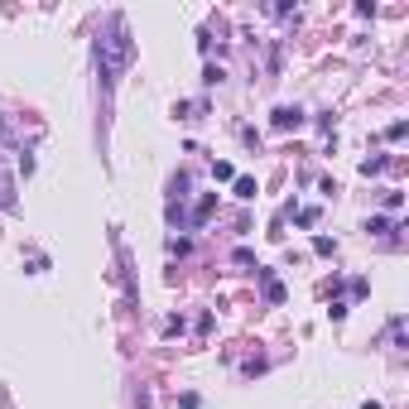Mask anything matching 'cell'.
<instances>
[{"label": "cell", "mask_w": 409, "mask_h": 409, "mask_svg": "<svg viewBox=\"0 0 409 409\" xmlns=\"http://www.w3.org/2000/svg\"><path fill=\"white\" fill-rule=\"evenodd\" d=\"M274 126H279V130H299V126H303V111L299 106H274Z\"/></svg>", "instance_id": "1"}, {"label": "cell", "mask_w": 409, "mask_h": 409, "mask_svg": "<svg viewBox=\"0 0 409 409\" xmlns=\"http://www.w3.org/2000/svg\"><path fill=\"white\" fill-rule=\"evenodd\" d=\"M0 207L15 212V178H10V173H0Z\"/></svg>", "instance_id": "2"}, {"label": "cell", "mask_w": 409, "mask_h": 409, "mask_svg": "<svg viewBox=\"0 0 409 409\" xmlns=\"http://www.w3.org/2000/svg\"><path fill=\"white\" fill-rule=\"evenodd\" d=\"M212 207H217V193H207V197H202V202H197V212H193V221H197V226H202V221L212 217Z\"/></svg>", "instance_id": "3"}, {"label": "cell", "mask_w": 409, "mask_h": 409, "mask_svg": "<svg viewBox=\"0 0 409 409\" xmlns=\"http://www.w3.org/2000/svg\"><path fill=\"white\" fill-rule=\"evenodd\" d=\"M366 231H371V236H390L395 221H390V217H371V221H366Z\"/></svg>", "instance_id": "4"}, {"label": "cell", "mask_w": 409, "mask_h": 409, "mask_svg": "<svg viewBox=\"0 0 409 409\" xmlns=\"http://www.w3.org/2000/svg\"><path fill=\"white\" fill-rule=\"evenodd\" d=\"M212 178H217V183H231V178H236V169H231L226 159H217V164H212Z\"/></svg>", "instance_id": "5"}, {"label": "cell", "mask_w": 409, "mask_h": 409, "mask_svg": "<svg viewBox=\"0 0 409 409\" xmlns=\"http://www.w3.org/2000/svg\"><path fill=\"white\" fill-rule=\"evenodd\" d=\"M265 299H270V303H284V284H279V279H270V274H265Z\"/></svg>", "instance_id": "6"}, {"label": "cell", "mask_w": 409, "mask_h": 409, "mask_svg": "<svg viewBox=\"0 0 409 409\" xmlns=\"http://www.w3.org/2000/svg\"><path fill=\"white\" fill-rule=\"evenodd\" d=\"M236 197L250 202V197H255V178H236Z\"/></svg>", "instance_id": "7"}, {"label": "cell", "mask_w": 409, "mask_h": 409, "mask_svg": "<svg viewBox=\"0 0 409 409\" xmlns=\"http://www.w3.org/2000/svg\"><path fill=\"white\" fill-rule=\"evenodd\" d=\"M313 250H318V255H337V241H327V236H318V241H313Z\"/></svg>", "instance_id": "8"}, {"label": "cell", "mask_w": 409, "mask_h": 409, "mask_svg": "<svg viewBox=\"0 0 409 409\" xmlns=\"http://www.w3.org/2000/svg\"><path fill=\"white\" fill-rule=\"evenodd\" d=\"M299 226H318V207H303V212H299Z\"/></svg>", "instance_id": "9"}, {"label": "cell", "mask_w": 409, "mask_h": 409, "mask_svg": "<svg viewBox=\"0 0 409 409\" xmlns=\"http://www.w3.org/2000/svg\"><path fill=\"white\" fill-rule=\"evenodd\" d=\"M361 409H381V405H376V400H366V405H361Z\"/></svg>", "instance_id": "10"}, {"label": "cell", "mask_w": 409, "mask_h": 409, "mask_svg": "<svg viewBox=\"0 0 409 409\" xmlns=\"http://www.w3.org/2000/svg\"><path fill=\"white\" fill-rule=\"evenodd\" d=\"M0 140H5V116H0Z\"/></svg>", "instance_id": "11"}]
</instances>
